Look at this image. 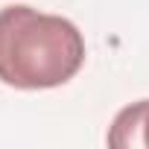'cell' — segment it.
<instances>
[{
  "label": "cell",
  "mask_w": 149,
  "mask_h": 149,
  "mask_svg": "<svg viewBox=\"0 0 149 149\" xmlns=\"http://www.w3.org/2000/svg\"><path fill=\"white\" fill-rule=\"evenodd\" d=\"M85 64L79 26L15 3L0 9V82L18 91H47L70 82Z\"/></svg>",
  "instance_id": "cell-1"
},
{
  "label": "cell",
  "mask_w": 149,
  "mask_h": 149,
  "mask_svg": "<svg viewBox=\"0 0 149 149\" xmlns=\"http://www.w3.org/2000/svg\"><path fill=\"white\" fill-rule=\"evenodd\" d=\"M111 146H149V100L126 105L108 132Z\"/></svg>",
  "instance_id": "cell-2"
}]
</instances>
